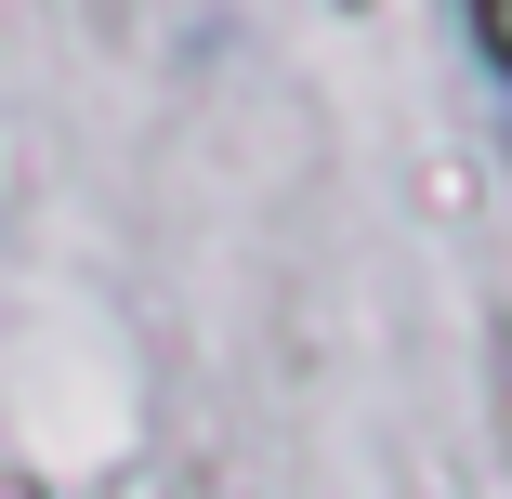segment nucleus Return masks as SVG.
Returning <instances> with one entry per match:
<instances>
[{"mask_svg":"<svg viewBox=\"0 0 512 499\" xmlns=\"http://www.w3.org/2000/svg\"><path fill=\"white\" fill-rule=\"evenodd\" d=\"M486 381H499V447H512V316H499V355H486Z\"/></svg>","mask_w":512,"mask_h":499,"instance_id":"obj_1","label":"nucleus"},{"mask_svg":"<svg viewBox=\"0 0 512 499\" xmlns=\"http://www.w3.org/2000/svg\"><path fill=\"white\" fill-rule=\"evenodd\" d=\"M473 53H486V66H512V14H473Z\"/></svg>","mask_w":512,"mask_h":499,"instance_id":"obj_2","label":"nucleus"}]
</instances>
